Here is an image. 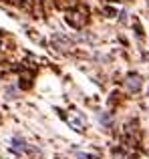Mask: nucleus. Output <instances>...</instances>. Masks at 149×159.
I'll list each match as a JSON object with an SVG mask.
<instances>
[{"mask_svg":"<svg viewBox=\"0 0 149 159\" xmlns=\"http://www.w3.org/2000/svg\"><path fill=\"white\" fill-rule=\"evenodd\" d=\"M12 143H14V145H12V149H14V151H24V143H22V141L14 139Z\"/></svg>","mask_w":149,"mask_h":159,"instance_id":"obj_3","label":"nucleus"},{"mask_svg":"<svg viewBox=\"0 0 149 159\" xmlns=\"http://www.w3.org/2000/svg\"><path fill=\"white\" fill-rule=\"evenodd\" d=\"M125 85H127V89H129V91L137 93V91L141 89V79H139L137 75H133V77H129V79H127V83H125Z\"/></svg>","mask_w":149,"mask_h":159,"instance_id":"obj_2","label":"nucleus"},{"mask_svg":"<svg viewBox=\"0 0 149 159\" xmlns=\"http://www.w3.org/2000/svg\"><path fill=\"white\" fill-rule=\"evenodd\" d=\"M67 123L71 125L74 131H85L87 129V119L79 111H69L67 113Z\"/></svg>","mask_w":149,"mask_h":159,"instance_id":"obj_1","label":"nucleus"}]
</instances>
